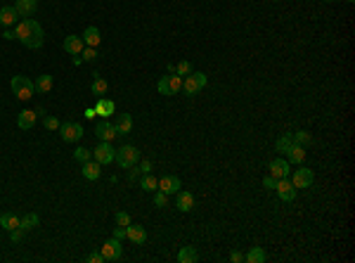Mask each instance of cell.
<instances>
[{
    "label": "cell",
    "mask_w": 355,
    "mask_h": 263,
    "mask_svg": "<svg viewBox=\"0 0 355 263\" xmlns=\"http://www.w3.org/2000/svg\"><path fill=\"white\" fill-rule=\"evenodd\" d=\"M14 34L19 38V43L26 45V48L31 50H38L43 48V43H45V34H43V26L38 24L36 19H24V22H17L14 26Z\"/></svg>",
    "instance_id": "obj_1"
},
{
    "label": "cell",
    "mask_w": 355,
    "mask_h": 263,
    "mask_svg": "<svg viewBox=\"0 0 355 263\" xmlns=\"http://www.w3.org/2000/svg\"><path fill=\"white\" fill-rule=\"evenodd\" d=\"M12 93L17 95V100H31L36 93L34 81H29L26 76H12Z\"/></svg>",
    "instance_id": "obj_2"
},
{
    "label": "cell",
    "mask_w": 355,
    "mask_h": 263,
    "mask_svg": "<svg viewBox=\"0 0 355 263\" xmlns=\"http://www.w3.org/2000/svg\"><path fill=\"white\" fill-rule=\"evenodd\" d=\"M138 161H140V150H138V147H133V145H123V147H118L116 150V164L121 168L135 166Z\"/></svg>",
    "instance_id": "obj_3"
},
{
    "label": "cell",
    "mask_w": 355,
    "mask_h": 263,
    "mask_svg": "<svg viewBox=\"0 0 355 263\" xmlns=\"http://www.w3.org/2000/svg\"><path fill=\"white\" fill-rule=\"evenodd\" d=\"M156 90L161 93V95H176L182 90V76H178V74H171V76H164V78H159V83H156Z\"/></svg>",
    "instance_id": "obj_4"
},
{
    "label": "cell",
    "mask_w": 355,
    "mask_h": 263,
    "mask_svg": "<svg viewBox=\"0 0 355 263\" xmlns=\"http://www.w3.org/2000/svg\"><path fill=\"white\" fill-rule=\"evenodd\" d=\"M204 85H206V74H201V72H192L189 76L182 78V90L187 95H197Z\"/></svg>",
    "instance_id": "obj_5"
},
{
    "label": "cell",
    "mask_w": 355,
    "mask_h": 263,
    "mask_svg": "<svg viewBox=\"0 0 355 263\" xmlns=\"http://www.w3.org/2000/svg\"><path fill=\"white\" fill-rule=\"evenodd\" d=\"M59 135L64 143H76L83 138V126L76 121H67V123H59Z\"/></svg>",
    "instance_id": "obj_6"
},
{
    "label": "cell",
    "mask_w": 355,
    "mask_h": 263,
    "mask_svg": "<svg viewBox=\"0 0 355 263\" xmlns=\"http://www.w3.org/2000/svg\"><path fill=\"white\" fill-rule=\"evenodd\" d=\"M93 156H95V161L100 164V166H106V164H111L114 159H116V150L111 147V143H102L95 147V152H93Z\"/></svg>",
    "instance_id": "obj_7"
},
{
    "label": "cell",
    "mask_w": 355,
    "mask_h": 263,
    "mask_svg": "<svg viewBox=\"0 0 355 263\" xmlns=\"http://www.w3.org/2000/svg\"><path fill=\"white\" fill-rule=\"evenodd\" d=\"M313 180H315L313 171H310V168H306L303 164H301V168H298V171H294V173H291V183H294L296 190H306V188H310V185H313Z\"/></svg>",
    "instance_id": "obj_8"
},
{
    "label": "cell",
    "mask_w": 355,
    "mask_h": 263,
    "mask_svg": "<svg viewBox=\"0 0 355 263\" xmlns=\"http://www.w3.org/2000/svg\"><path fill=\"white\" fill-rule=\"evenodd\" d=\"M275 192L282 202H294L296 199V188L289 178H277V185H275Z\"/></svg>",
    "instance_id": "obj_9"
},
{
    "label": "cell",
    "mask_w": 355,
    "mask_h": 263,
    "mask_svg": "<svg viewBox=\"0 0 355 263\" xmlns=\"http://www.w3.org/2000/svg\"><path fill=\"white\" fill-rule=\"evenodd\" d=\"M100 251H102L105 261H118V259H121V254H123V249H121V239H116V237L106 239Z\"/></svg>",
    "instance_id": "obj_10"
},
{
    "label": "cell",
    "mask_w": 355,
    "mask_h": 263,
    "mask_svg": "<svg viewBox=\"0 0 355 263\" xmlns=\"http://www.w3.org/2000/svg\"><path fill=\"white\" fill-rule=\"evenodd\" d=\"M95 135H97L100 140H105V143H111L118 133H116V126H114V123H109V121H100V123L95 126Z\"/></svg>",
    "instance_id": "obj_11"
},
{
    "label": "cell",
    "mask_w": 355,
    "mask_h": 263,
    "mask_svg": "<svg viewBox=\"0 0 355 263\" xmlns=\"http://www.w3.org/2000/svg\"><path fill=\"white\" fill-rule=\"evenodd\" d=\"M126 237L133 244H144L147 242V230L142 225H138V223H130V225H126Z\"/></svg>",
    "instance_id": "obj_12"
},
{
    "label": "cell",
    "mask_w": 355,
    "mask_h": 263,
    "mask_svg": "<svg viewBox=\"0 0 355 263\" xmlns=\"http://www.w3.org/2000/svg\"><path fill=\"white\" fill-rule=\"evenodd\" d=\"M159 192L164 194H178L180 192V178L178 176H164L159 180Z\"/></svg>",
    "instance_id": "obj_13"
},
{
    "label": "cell",
    "mask_w": 355,
    "mask_h": 263,
    "mask_svg": "<svg viewBox=\"0 0 355 263\" xmlns=\"http://www.w3.org/2000/svg\"><path fill=\"white\" fill-rule=\"evenodd\" d=\"M291 168H289V161L286 159H272L270 161V176L275 178H289Z\"/></svg>",
    "instance_id": "obj_14"
},
{
    "label": "cell",
    "mask_w": 355,
    "mask_h": 263,
    "mask_svg": "<svg viewBox=\"0 0 355 263\" xmlns=\"http://www.w3.org/2000/svg\"><path fill=\"white\" fill-rule=\"evenodd\" d=\"M95 112H97V116H102V119H109V116H114V112H116V105H114V100L100 97V100H97V105H95Z\"/></svg>",
    "instance_id": "obj_15"
},
{
    "label": "cell",
    "mask_w": 355,
    "mask_h": 263,
    "mask_svg": "<svg viewBox=\"0 0 355 263\" xmlns=\"http://www.w3.org/2000/svg\"><path fill=\"white\" fill-rule=\"evenodd\" d=\"M14 10L19 12V17H34L36 10H38V0H17L14 2Z\"/></svg>",
    "instance_id": "obj_16"
},
{
    "label": "cell",
    "mask_w": 355,
    "mask_h": 263,
    "mask_svg": "<svg viewBox=\"0 0 355 263\" xmlns=\"http://www.w3.org/2000/svg\"><path fill=\"white\" fill-rule=\"evenodd\" d=\"M83 48H85V43H83L81 36H67L64 38V50L69 52L71 57H73V55H81Z\"/></svg>",
    "instance_id": "obj_17"
},
{
    "label": "cell",
    "mask_w": 355,
    "mask_h": 263,
    "mask_svg": "<svg viewBox=\"0 0 355 263\" xmlns=\"http://www.w3.org/2000/svg\"><path fill=\"white\" fill-rule=\"evenodd\" d=\"M17 126H19L22 131H31V128L36 126V112H31V109L19 112V116H17Z\"/></svg>",
    "instance_id": "obj_18"
},
{
    "label": "cell",
    "mask_w": 355,
    "mask_h": 263,
    "mask_svg": "<svg viewBox=\"0 0 355 263\" xmlns=\"http://www.w3.org/2000/svg\"><path fill=\"white\" fill-rule=\"evenodd\" d=\"M176 206H178V211H192L194 209V194L192 192H178Z\"/></svg>",
    "instance_id": "obj_19"
},
{
    "label": "cell",
    "mask_w": 355,
    "mask_h": 263,
    "mask_svg": "<svg viewBox=\"0 0 355 263\" xmlns=\"http://www.w3.org/2000/svg\"><path fill=\"white\" fill-rule=\"evenodd\" d=\"M19 22V12L14 7H0V24L2 26H12Z\"/></svg>",
    "instance_id": "obj_20"
},
{
    "label": "cell",
    "mask_w": 355,
    "mask_h": 263,
    "mask_svg": "<svg viewBox=\"0 0 355 263\" xmlns=\"http://www.w3.org/2000/svg\"><path fill=\"white\" fill-rule=\"evenodd\" d=\"M116 133L118 135H128L130 131H133V116L130 114H118V119H116Z\"/></svg>",
    "instance_id": "obj_21"
},
{
    "label": "cell",
    "mask_w": 355,
    "mask_h": 263,
    "mask_svg": "<svg viewBox=\"0 0 355 263\" xmlns=\"http://www.w3.org/2000/svg\"><path fill=\"white\" fill-rule=\"evenodd\" d=\"M83 43L88 45V48H97L100 45V31L95 29V26H88L85 31H83Z\"/></svg>",
    "instance_id": "obj_22"
},
{
    "label": "cell",
    "mask_w": 355,
    "mask_h": 263,
    "mask_svg": "<svg viewBox=\"0 0 355 263\" xmlns=\"http://www.w3.org/2000/svg\"><path fill=\"white\" fill-rule=\"evenodd\" d=\"M289 156V164H303V159H306V147L303 145H291V150L286 152Z\"/></svg>",
    "instance_id": "obj_23"
},
{
    "label": "cell",
    "mask_w": 355,
    "mask_h": 263,
    "mask_svg": "<svg viewBox=\"0 0 355 263\" xmlns=\"http://www.w3.org/2000/svg\"><path fill=\"white\" fill-rule=\"evenodd\" d=\"M19 223H22V218H19V216H14V214H10V211L0 216V227H5L7 232H12L14 227H19Z\"/></svg>",
    "instance_id": "obj_24"
},
{
    "label": "cell",
    "mask_w": 355,
    "mask_h": 263,
    "mask_svg": "<svg viewBox=\"0 0 355 263\" xmlns=\"http://www.w3.org/2000/svg\"><path fill=\"white\" fill-rule=\"evenodd\" d=\"M244 261L247 263H263L265 261V249H263V247H251V249L244 254Z\"/></svg>",
    "instance_id": "obj_25"
},
{
    "label": "cell",
    "mask_w": 355,
    "mask_h": 263,
    "mask_svg": "<svg viewBox=\"0 0 355 263\" xmlns=\"http://www.w3.org/2000/svg\"><path fill=\"white\" fill-rule=\"evenodd\" d=\"M100 173H102V171H100V164H97V161L90 159V161L83 164V176H85L88 180H97L100 178Z\"/></svg>",
    "instance_id": "obj_26"
},
{
    "label": "cell",
    "mask_w": 355,
    "mask_h": 263,
    "mask_svg": "<svg viewBox=\"0 0 355 263\" xmlns=\"http://www.w3.org/2000/svg\"><path fill=\"white\" fill-rule=\"evenodd\" d=\"M197 259H199V254H197L194 247H182V249L178 251V261L180 263H194Z\"/></svg>",
    "instance_id": "obj_27"
},
{
    "label": "cell",
    "mask_w": 355,
    "mask_h": 263,
    "mask_svg": "<svg viewBox=\"0 0 355 263\" xmlns=\"http://www.w3.org/2000/svg\"><path fill=\"white\" fill-rule=\"evenodd\" d=\"M140 188L144 192H156L159 190V180L154 178L152 173H144V176H140Z\"/></svg>",
    "instance_id": "obj_28"
},
{
    "label": "cell",
    "mask_w": 355,
    "mask_h": 263,
    "mask_svg": "<svg viewBox=\"0 0 355 263\" xmlns=\"http://www.w3.org/2000/svg\"><path fill=\"white\" fill-rule=\"evenodd\" d=\"M34 85L38 93H50V90H52V76H50V74H43V76H38V81H36Z\"/></svg>",
    "instance_id": "obj_29"
},
{
    "label": "cell",
    "mask_w": 355,
    "mask_h": 263,
    "mask_svg": "<svg viewBox=\"0 0 355 263\" xmlns=\"http://www.w3.org/2000/svg\"><path fill=\"white\" fill-rule=\"evenodd\" d=\"M106 81L105 78H100L97 74H95V81H93V85H90V90H93V95H97V97H105L106 95Z\"/></svg>",
    "instance_id": "obj_30"
},
{
    "label": "cell",
    "mask_w": 355,
    "mask_h": 263,
    "mask_svg": "<svg viewBox=\"0 0 355 263\" xmlns=\"http://www.w3.org/2000/svg\"><path fill=\"white\" fill-rule=\"evenodd\" d=\"M38 223H40V218H38V214H26L22 218V223H19V227H22L24 232L26 230H34V227H38Z\"/></svg>",
    "instance_id": "obj_31"
},
{
    "label": "cell",
    "mask_w": 355,
    "mask_h": 263,
    "mask_svg": "<svg viewBox=\"0 0 355 263\" xmlns=\"http://www.w3.org/2000/svg\"><path fill=\"white\" fill-rule=\"evenodd\" d=\"M291 145H294V138H291V135H282V138L277 140V145H275V150L282 152V154H286V152L291 150Z\"/></svg>",
    "instance_id": "obj_32"
},
{
    "label": "cell",
    "mask_w": 355,
    "mask_h": 263,
    "mask_svg": "<svg viewBox=\"0 0 355 263\" xmlns=\"http://www.w3.org/2000/svg\"><path fill=\"white\" fill-rule=\"evenodd\" d=\"M291 138H294V143H296V145H303V147L313 143V138H310V133H308V131H296L294 135H291Z\"/></svg>",
    "instance_id": "obj_33"
},
{
    "label": "cell",
    "mask_w": 355,
    "mask_h": 263,
    "mask_svg": "<svg viewBox=\"0 0 355 263\" xmlns=\"http://www.w3.org/2000/svg\"><path fill=\"white\" fill-rule=\"evenodd\" d=\"M73 159H76V161H81V164H85V161H90V159H93V152H90V150H85V147H78V150L73 152Z\"/></svg>",
    "instance_id": "obj_34"
},
{
    "label": "cell",
    "mask_w": 355,
    "mask_h": 263,
    "mask_svg": "<svg viewBox=\"0 0 355 263\" xmlns=\"http://www.w3.org/2000/svg\"><path fill=\"white\" fill-rule=\"evenodd\" d=\"M176 74H178V76H182V78H185V76H189V74H192V64H189L187 60L178 62V64H176Z\"/></svg>",
    "instance_id": "obj_35"
},
{
    "label": "cell",
    "mask_w": 355,
    "mask_h": 263,
    "mask_svg": "<svg viewBox=\"0 0 355 263\" xmlns=\"http://www.w3.org/2000/svg\"><path fill=\"white\" fill-rule=\"evenodd\" d=\"M81 57H83V62H95L97 60V48H83V52H81Z\"/></svg>",
    "instance_id": "obj_36"
},
{
    "label": "cell",
    "mask_w": 355,
    "mask_h": 263,
    "mask_svg": "<svg viewBox=\"0 0 355 263\" xmlns=\"http://www.w3.org/2000/svg\"><path fill=\"white\" fill-rule=\"evenodd\" d=\"M43 126H45L47 131H59V121L55 116H45L43 119Z\"/></svg>",
    "instance_id": "obj_37"
},
{
    "label": "cell",
    "mask_w": 355,
    "mask_h": 263,
    "mask_svg": "<svg viewBox=\"0 0 355 263\" xmlns=\"http://www.w3.org/2000/svg\"><path fill=\"white\" fill-rule=\"evenodd\" d=\"M154 204H156L159 209H164L166 204H168V194H164V192L156 190V194H154Z\"/></svg>",
    "instance_id": "obj_38"
},
{
    "label": "cell",
    "mask_w": 355,
    "mask_h": 263,
    "mask_svg": "<svg viewBox=\"0 0 355 263\" xmlns=\"http://www.w3.org/2000/svg\"><path fill=\"white\" fill-rule=\"evenodd\" d=\"M130 223H133V221H130V216L126 214V211H118V214H116V225L126 227V225H130Z\"/></svg>",
    "instance_id": "obj_39"
},
{
    "label": "cell",
    "mask_w": 355,
    "mask_h": 263,
    "mask_svg": "<svg viewBox=\"0 0 355 263\" xmlns=\"http://www.w3.org/2000/svg\"><path fill=\"white\" fill-rule=\"evenodd\" d=\"M275 185H277V178H275V176H265V178H263V188H265V190H275Z\"/></svg>",
    "instance_id": "obj_40"
},
{
    "label": "cell",
    "mask_w": 355,
    "mask_h": 263,
    "mask_svg": "<svg viewBox=\"0 0 355 263\" xmlns=\"http://www.w3.org/2000/svg\"><path fill=\"white\" fill-rule=\"evenodd\" d=\"M140 176H142V171L138 166H130L128 168V180H130V183H133V180H138Z\"/></svg>",
    "instance_id": "obj_41"
},
{
    "label": "cell",
    "mask_w": 355,
    "mask_h": 263,
    "mask_svg": "<svg viewBox=\"0 0 355 263\" xmlns=\"http://www.w3.org/2000/svg\"><path fill=\"white\" fill-rule=\"evenodd\" d=\"M10 237H12V242H22V239H24V230H22V227H14V230L10 232Z\"/></svg>",
    "instance_id": "obj_42"
},
{
    "label": "cell",
    "mask_w": 355,
    "mask_h": 263,
    "mask_svg": "<svg viewBox=\"0 0 355 263\" xmlns=\"http://www.w3.org/2000/svg\"><path fill=\"white\" fill-rule=\"evenodd\" d=\"M88 261L90 263H105V256H102V251H93V254L88 256Z\"/></svg>",
    "instance_id": "obj_43"
},
{
    "label": "cell",
    "mask_w": 355,
    "mask_h": 263,
    "mask_svg": "<svg viewBox=\"0 0 355 263\" xmlns=\"http://www.w3.org/2000/svg\"><path fill=\"white\" fill-rule=\"evenodd\" d=\"M142 171V176H144V173H152V161H147V159H144V161H140V166H138Z\"/></svg>",
    "instance_id": "obj_44"
},
{
    "label": "cell",
    "mask_w": 355,
    "mask_h": 263,
    "mask_svg": "<svg viewBox=\"0 0 355 263\" xmlns=\"http://www.w3.org/2000/svg\"><path fill=\"white\" fill-rule=\"evenodd\" d=\"M114 237H116V239H123V237H126V227H123V225L114 227Z\"/></svg>",
    "instance_id": "obj_45"
},
{
    "label": "cell",
    "mask_w": 355,
    "mask_h": 263,
    "mask_svg": "<svg viewBox=\"0 0 355 263\" xmlns=\"http://www.w3.org/2000/svg\"><path fill=\"white\" fill-rule=\"evenodd\" d=\"M2 38H5V40H14V38H17V34H14L10 26H7V29H5V34H2Z\"/></svg>",
    "instance_id": "obj_46"
},
{
    "label": "cell",
    "mask_w": 355,
    "mask_h": 263,
    "mask_svg": "<svg viewBox=\"0 0 355 263\" xmlns=\"http://www.w3.org/2000/svg\"><path fill=\"white\" fill-rule=\"evenodd\" d=\"M230 259H232L235 263H242V261H244V254H242V251H232V256H230Z\"/></svg>",
    "instance_id": "obj_47"
},
{
    "label": "cell",
    "mask_w": 355,
    "mask_h": 263,
    "mask_svg": "<svg viewBox=\"0 0 355 263\" xmlns=\"http://www.w3.org/2000/svg\"><path fill=\"white\" fill-rule=\"evenodd\" d=\"M83 116H85V119H95V116H97V112H95L93 107H88L85 112H83Z\"/></svg>",
    "instance_id": "obj_48"
},
{
    "label": "cell",
    "mask_w": 355,
    "mask_h": 263,
    "mask_svg": "<svg viewBox=\"0 0 355 263\" xmlns=\"http://www.w3.org/2000/svg\"><path fill=\"white\" fill-rule=\"evenodd\" d=\"M71 62L78 67V64H83V57H81V55H73V57H71Z\"/></svg>",
    "instance_id": "obj_49"
},
{
    "label": "cell",
    "mask_w": 355,
    "mask_h": 263,
    "mask_svg": "<svg viewBox=\"0 0 355 263\" xmlns=\"http://www.w3.org/2000/svg\"><path fill=\"white\" fill-rule=\"evenodd\" d=\"M348 2H355V0H348Z\"/></svg>",
    "instance_id": "obj_50"
},
{
    "label": "cell",
    "mask_w": 355,
    "mask_h": 263,
    "mask_svg": "<svg viewBox=\"0 0 355 263\" xmlns=\"http://www.w3.org/2000/svg\"><path fill=\"white\" fill-rule=\"evenodd\" d=\"M327 2H334V0H327Z\"/></svg>",
    "instance_id": "obj_51"
},
{
    "label": "cell",
    "mask_w": 355,
    "mask_h": 263,
    "mask_svg": "<svg viewBox=\"0 0 355 263\" xmlns=\"http://www.w3.org/2000/svg\"><path fill=\"white\" fill-rule=\"evenodd\" d=\"M272 2H277V0H272Z\"/></svg>",
    "instance_id": "obj_52"
}]
</instances>
